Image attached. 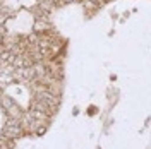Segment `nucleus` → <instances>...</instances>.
<instances>
[{"label": "nucleus", "instance_id": "nucleus-1", "mask_svg": "<svg viewBox=\"0 0 151 149\" xmlns=\"http://www.w3.org/2000/svg\"><path fill=\"white\" fill-rule=\"evenodd\" d=\"M24 134L22 130V127H21V123H19L17 118H7V123H5V127H4V132H2V135L5 137V139H17Z\"/></svg>", "mask_w": 151, "mask_h": 149}, {"label": "nucleus", "instance_id": "nucleus-2", "mask_svg": "<svg viewBox=\"0 0 151 149\" xmlns=\"http://www.w3.org/2000/svg\"><path fill=\"white\" fill-rule=\"evenodd\" d=\"M0 103H2V108L7 112V117H9V118H17L19 120V117H21V113L22 112L19 110V106L10 100L9 96H2Z\"/></svg>", "mask_w": 151, "mask_h": 149}, {"label": "nucleus", "instance_id": "nucleus-3", "mask_svg": "<svg viewBox=\"0 0 151 149\" xmlns=\"http://www.w3.org/2000/svg\"><path fill=\"white\" fill-rule=\"evenodd\" d=\"M35 26H36L38 31H45V29L48 28V24H47V22H41V21H38V22L35 24Z\"/></svg>", "mask_w": 151, "mask_h": 149}]
</instances>
